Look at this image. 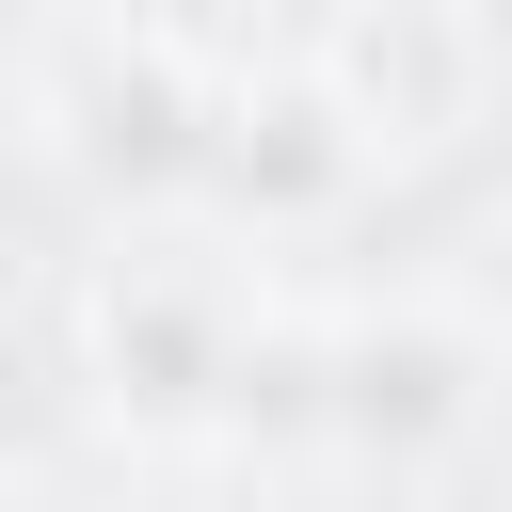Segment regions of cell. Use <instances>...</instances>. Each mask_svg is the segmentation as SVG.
I'll list each match as a JSON object with an SVG mask.
<instances>
[{
	"label": "cell",
	"mask_w": 512,
	"mask_h": 512,
	"mask_svg": "<svg viewBox=\"0 0 512 512\" xmlns=\"http://www.w3.org/2000/svg\"><path fill=\"white\" fill-rule=\"evenodd\" d=\"M512 384V336L464 304V288H416V304H352L320 336V448L336 464H432L496 416Z\"/></svg>",
	"instance_id": "cell-1"
},
{
	"label": "cell",
	"mask_w": 512,
	"mask_h": 512,
	"mask_svg": "<svg viewBox=\"0 0 512 512\" xmlns=\"http://www.w3.org/2000/svg\"><path fill=\"white\" fill-rule=\"evenodd\" d=\"M256 336H272V304H240V272L208 240H128L96 272V368H112V416H144V432H224Z\"/></svg>",
	"instance_id": "cell-2"
},
{
	"label": "cell",
	"mask_w": 512,
	"mask_h": 512,
	"mask_svg": "<svg viewBox=\"0 0 512 512\" xmlns=\"http://www.w3.org/2000/svg\"><path fill=\"white\" fill-rule=\"evenodd\" d=\"M320 80L352 96V128L384 160H432L448 128H480V16L464 0H352L320 32Z\"/></svg>",
	"instance_id": "cell-3"
},
{
	"label": "cell",
	"mask_w": 512,
	"mask_h": 512,
	"mask_svg": "<svg viewBox=\"0 0 512 512\" xmlns=\"http://www.w3.org/2000/svg\"><path fill=\"white\" fill-rule=\"evenodd\" d=\"M368 176H384V144L352 128V96H336L320 64H304V80H256V96H224L208 208H240V224H336Z\"/></svg>",
	"instance_id": "cell-4"
},
{
	"label": "cell",
	"mask_w": 512,
	"mask_h": 512,
	"mask_svg": "<svg viewBox=\"0 0 512 512\" xmlns=\"http://www.w3.org/2000/svg\"><path fill=\"white\" fill-rule=\"evenodd\" d=\"M464 304H480V320H496V336H512V224H496V240H480V272H464Z\"/></svg>",
	"instance_id": "cell-5"
}]
</instances>
